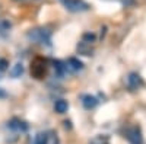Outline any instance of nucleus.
Wrapping results in <instances>:
<instances>
[{"label": "nucleus", "instance_id": "nucleus-3", "mask_svg": "<svg viewBox=\"0 0 146 144\" xmlns=\"http://www.w3.org/2000/svg\"><path fill=\"white\" fill-rule=\"evenodd\" d=\"M29 37L34 38L35 41H40V42H45L48 44V41H50V34H48L45 29H34L31 34H29Z\"/></svg>", "mask_w": 146, "mask_h": 144}, {"label": "nucleus", "instance_id": "nucleus-11", "mask_svg": "<svg viewBox=\"0 0 146 144\" xmlns=\"http://www.w3.org/2000/svg\"><path fill=\"white\" fill-rule=\"evenodd\" d=\"M0 98H6V92L0 89Z\"/></svg>", "mask_w": 146, "mask_h": 144}, {"label": "nucleus", "instance_id": "nucleus-9", "mask_svg": "<svg viewBox=\"0 0 146 144\" xmlns=\"http://www.w3.org/2000/svg\"><path fill=\"white\" fill-rule=\"evenodd\" d=\"M22 71H23L22 64H16V66L13 67V70H12V76H13V77H18V76L22 74Z\"/></svg>", "mask_w": 146, "mask_h": 144}, {"label": "nucleus", "instance_id": "nucleus-6", "mask_svg": "<svg viewBox=\"0 0 146 144\" xmlns=\"http://www.w3.org/2000/svg\"><path fill=\"white\" fill-rule=\"evenodd\" d=\"M83 106L86 108V109H91V108L96 106V103H98V101H96L95 96H91V95H86V96H83V101H82Z\"/></svg>", "mask_w": 146, "mask_h": 144}, {"label": "nucleus", "instance_id": "nucleus-7", "mask_svg": "<svg viewBox=\"0 0 146 144\" xmlns=\"http://www.w3.org/2000/svg\"><path fill=\"white\" fill-rule=\"evenodd\" d=\"M66 68H69L70 71H78V70L82 68V63L76 58H69V61L66 64Z\"/></svg>", "mask_w": 146, "mask_h": 144}, {"label": "nucleus", "instance_id": "nucleus-4", "mask_svg": "<svg viewBox=\"0 0 146 144\" xmlns=\"http://www.w3.org/2000/svg\"><path fill=\"white\" fill-rule=\"evenodd\" d=\"M129 141L131 144H142V133L137 127H133L130 131H129V135H127Z\"/></svg>", "mask_w": 146, "mask_h": 144}, {"label": "nucleus", "instance_id": "nucleus-2", "mask_svg": "<svg viewBox=\"0 0 146 144\" xmlns=\"http://www.w3.org/2000/svg\"><path fill=\"white\" fill-rule=\"evenodd\" d=\"M63 5L70 12H83L89 9V6L83 0H63Z\"/></svg>", "mask_w": 146, "mask_h": 144}, {"label": "nucleus", "instance_id": "nucleus-10", "mask_svg": "<svg viewBox=\"0 0 146 144\" xmlns=\"http://www.w3.org/2000/svg\"><path fill=\"white\" fill-rule=\"evenodd\" d=\"M6 68V61L5 60H0V70H5Z\"/></svg>", "mask_w": 146, "mask_h": 144}, {"label": "nucleus", "instance_id": "nucleus-5", "mask_svg": "<svg viewBox=\"0 0 146 144\" xmlns=\"http://www.w3.org/2000/svg\"><path fill=\"white\" fill-rule=\"evenodd\" d=\"M9 125V128L10 130H15V131H27L28 130V124L27 122H23V121H21V119H18V118H13L12 121L7 124Z\"/></svg>", "mask_w": 146, "mask_h": 144}, {"label": "nucleus", "instance_id": "nucleus-1", "mask_svg": "<svg viewBox=\"0 0 146 144\" xmlns=\"http://www.w3.org/2000/svg\"><path fill=\"white\" fill-rule=\"evenodd\" d=\"M35 144H58V138L53 131H45V133L36 134Z\"/></svg>", "mask_w": 146, "mask_h": 144}, {"label": "nucleus", "instance_id": "nucleus-8", "mask_svg": "<svg viewBox=\"0 0 146 144\" xmlns=\"http://www.w3.org/2000/svg\"><path fill=\"white\" fill-rule=\"evenodd\" d=\"M54 109H56V112H58V114H64V112H67V109H69V103H67L64 99H60V101L56 102Z\"/></svg>", "mask_w": 146, "mask_h": 144}]
</instances>
